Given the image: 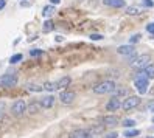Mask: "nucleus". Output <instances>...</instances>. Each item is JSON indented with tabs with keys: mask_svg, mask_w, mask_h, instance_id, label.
I'll return each instance as SVG.
<instances>
[{
	"mask_svg": "<svg viewBox=\"0 0 154 138\" xmlns=\"http://www.w3.org/2000/svg\"><path fill=\"white\" fill-rule=\"evenodd\" d=\"M51 30H53V22H51V20H45V22H44V31L48 33V31H51Z\"/></svg>",
	"mask_w": 154,
	"mask_h": 138,
	"instance_id": "4be33fe9",
	"label": "nucleus"
},
{
	"mask_svg": "<svg viewBox=\"0 0 154 138\" xmlns=\"http://www.w3.org/2000/svg\"><path fill=\"white\" fill-rule=\"evenodd\" d=\"M128 92H126V88H114V96H117V98H120V96H125Z\"/></svg>",
	"mask_w": 154,
	"mask_h": 138,
	"instance_id": "412c9836",
	"label": "nucleus"
},
{
	"mask_svg": "<svg viewBox=\"0 0 154 138\" xmlns=\"http://www.w3.org/2000/svg\"><path fill=\"white\" fill-rule=\"evenodd\" d=\"M120 107H122V103H120V99L117 98V96L111 98V101L106 104V109H107V110H111V112H114V110H119Z\"/></svg>",
	"mask_w": 154,
	"mask_h": 138,
	"instance_id": "6e6552de",
	"label": "nucleus"
},
{
	"mask_svg": "<svg viewBox=\"0 0 154 138\" xmlns=\"http://www.w3.org/2000/svg\"><path fill=\"white\" fill-rule=\"evenodd\" d=\"M90 39H92V40H101L103 36L101 34H90Z\"/></svg>",
	"mask_w": 154,
	"mask_h": 138,
	"instance_id": "cd10ccee",
	"label": "nucleus"
},
{
	"mask_svg": "<svg viewBox=\"0 0 154 138\" xmlns=\"http://www.w3.org/2000/svg\"><path fill=\"white\" fill-rule=\"evenodd\" d=\"M115 87H117V86H115L114 81H103V82H100V84H97V86L94 87V93H97V95L112 93Z\"/></svg>",
	"mask_w": 154,
	"mask_h": 138,
	"instance_id": "f03ea898",
	"label": "nucleus"
},
{
	"mask_svg": "<svg viewBox=\"0 0 154 138\" xmlns=\"http://www.w3.org/2000/svg\"><path fill=\"white\" fill-rule=\"evenodd\" d=\"M3 112H5V103H3V101H0V118L3 116Z\"/></svg>",
	"mask_w": 154,
	"mask_h": 138,
	"instance_id": "c756f323",
	"label": "nucleus"
},
{
	"mask_svg": "<svg viewBox=\"0 0 154 138\" xmlns=\"http://www.w3.org/2000/svg\"><path fill=\"white\" fill-rule=\"evenodd\" d=\"M117 51H119L120 54H125V56H129V54H132L135 51V48L132 47V44H131V45H122V47L117 48Z\"/></svg>",
	"mask_w": 154,
	"mask_h": 138,
	"instance_id": "9d476101",
	"label": "nucleus"
},
{
	"mask_svg": "<svg viewBox=\"0 0 154 138\" xmlns=\"http://www.w3.org/2000/svg\"><path fill=\"white\" fill-rule=\"evenodd\" d=\"M19 61H22V54H14V56H11V59H10L11 64H17Z\"/></svg>",
	"mask_w": 154,
	"mask_h": 138,
	"instance_id": "b1692460",
	"label": "nucleus"
},
{
	"mask_svg": "<svg viewBox=\"0 0 154 138\" xmlns=\"http://www.w3.org/2000/svg\"><path fill=\"white\" fill-rule=\"evenodd\" d=\"M152 123H154V118H152Z\"/></svg>",
	"mask_w": 154,
	"mask_h": 138,
	"instance_id": "c9c22d12",
	"label": "nucleus"
},
{
	"mask_svg": "<svg viewBox=\"0 0 154 138\" xmlns=\"http://www.w3.org/2000/svg\"><path fill=\"white\" fill-rule=\"evenodd\" d=\"M126 138H135L139 135V130H135V129H132V130H126L125 134H123Z\"/></svg>",
	"mask_w": 154,
	"mask_h": 138,
	"instance_id": "aec40b11",
	"label": "nucleus"
},
{
	"mask_svg": "<svg viewBox=\"0 0 154 138\" xmlns=\"http://www.w3.org/2000/svg\"><path fill=\"white\" fill-rule=\"evenodd\" d=\"M17 84V76L16 75H3L0 78V86L2 87H14Z\"/></svg>",
	"mask_w": 154,
	"mask_h": 138,
	"instance_id": "39448f33",
	"label": "nucleus"
},
{
	"mask_svg": "<svg viewBox=\"0 0 154 138\" xmlns=\"http://www.w3.org/2000/svg\"><path fill=\"white\" fill-rule=\"evenodd\" d=\"M117 136H119V134H117V132H111V134L104 135V138H117Z\"/></svg>",
	"mask_w": 154,
	"mask_h": 138,
	"instance_id": "2f4dec72",
	"label": "nucleus"
},
{
	"mask_svg": "<svg viewBox=\"0 0 154 138\" xmlns=\"http://www.w3.org/2000/svg\"><path fill=\"white\" fill-rule=\"evenodd\" d=\"M140 104V98H137V96H129V98H126L123 103H122V107L125 109V110H131V109H134V107H137Z\"/></svg>",
	"mask_w": 154,
	"mask_h": 138,
	"instance_id": "423d86ee",
	"label": "nucleus"
},
{
	"mask_svg": "<svg viewBox=\"0 0 154 138\" xmlns=\"http://www.w3.org/2000/svg\"><path fill=\"white\" fill-rule=\"evenodd\" d=\"M139 40H140V34H134L132 38L129 39V44H137Z\"/></svg>",
	"mask_w": 154,
	"mask_h": 138,
	"instance_id": "bb28decb",
	"label": "nucleus"
},
{
	"mask_svg": "<svg viewBox=\"0 0 154 138\" xmlns=\"http://www.w3.org/2000/svg\"><path fill=\"white\" fill-rule=\"evenodd\" d=\"M134 86H135V88H137V92H139L140 95L146 93L149 82H148V78H146V75H145L143 71H142V73H139V75L135 76V79H134Z\"/></svg>",
	"mask_w": 154,
	"mask_h": 138,
	"instance_id": "f257e3e1",
	"label": "nucleus"
},
{
	"mask_svg": "<svg viewBox=\"0 0 154 138\" xmlns=\"http://www.w3.org/2000/svg\"><path fill=\"white\" fill-rule=\"evenodd\" d=\"M103 3L106 6H112V8H123L126 5L125 0H103Z\"/></svg>",
	"mask_w": 154,
	"mask_h": 138,
	"instance_id": "9b49d317",
	"label": "nucleus"
},
{
	"mask_svg": "<svg viewBox=\"0 0 154 138\" xmlns=\"http://www.w3.org/2000/svg\"><path fill=\"white\" fill-rule=\"evenodd\" d=\"M149 61H151L149 54H142V56H137V58L131 62V67L135 68V70H143V68L149 64Z\"/></svg>",
	"mask_w": 154,
	"mask_h": 138,
	"instance_id": "7ed1b4c3",
	"label": "nucleus"
},
{
	"mask_svg": "<svg viewBox=\"0 0 154 138\" xmlns=\"http://www.w3.org/2000/svg\"><path fill=\"white\" fill-rule=\"evenodd\" d=\"M11 112H13V115L14 116H22L25 112H26V104H25V101L23 99H17L16 103L13 104V107H11Z\"/></svg>",
	"mask_w": 154,
	"mask_h": 138,
	"instance_id": "20e7f679",
	"label": "nucleus"
},
{
	"mask_svg": "<svg viewBox=\"0 0 154 138\" xmlns=\"http://www.w3.org/2000/svg\"><path fill=\"white\" fill-rule=\"evenodd\" d=\"M142 5H143V6H146V8H149V6H152V0H143Z\"/></svg>",
	"mask_w": 154,
	"mask_h": 138,
	"instance_id": "7c9ffc66",
	"label": "nucleus"
},
{
	"mask_svg": "<svg viewBox=\"0 0 154 138\" xmlns=\"http://www.w3.org/2000/svg\"><path fill=\"white\" fill-rule=\"evenodd\" d=\"M146 30H148V33H151V34L154 36V22H152V23H148V25H146Z\"/></svg>",
	"mask_w": 154,
	"mask_h": 138,
	"instance_id": "c85d7f7f",
	"label": "nucleus"
},
{
	"mask_svg": "<svg viewBox=\"0 0 154 138\" xmlns=\"http://www.w3.org/2000/svg\"><path fill=\"white\" fill-rule=\"evenodd\" d=\"M148 138H152V136H148Z\"/></svg>",
	"mask_w": 154,
	"mask_h": 138,
	"instance_id": "e433bc0d",
	"label": "nucleus"
},
{
	"mask_svg": "<svg viewBox=\"0 0 154 138\" xmlns=\"http://www.w3.org/2000/svg\"><path fill=\"white\" fill-rule=\"evenodd\" d=\"M5 5H6V0H0V10H3Z\"/></svg>",
	"mask_w": 154,
	"mask_h": 138,
	"instance_id": "72a5a7b5",
	"label": "nucleus"
},
{
	"mask_svg": "<svg viewBox=\"0 0 154 138\" xmlns=\"http://www.w3.org/2000/svg\"><path fill=\"white\" fill-rule=\"evenodd\" d=\"M42 87H44V90H47V92H55V90L58 88V86L53 84V82H45Z\"/></svg>",
	"mask_w": 154,
	"mask_h": 138,
	"instance_id": "a211bd4d",
	"label": "nucleus"
},
{
	"mask_svg": "<svg viewBox=\"0 0 154 138\" xmlns=\"http://www.w3.org/2000/svg\"><path fill=\"white\" fill-rule=\"evenodd\" d=\"M44 87L42 86H36V84H30L28 86V90H31V92H41Z\"/></svg>",
	"mask_w": 154,
	"mask_h": 138,
	"instance_id": "393cba45",
	"label": "nucleus"
},
{
	"mask_svg": "<svg viewBox=\"0 0 154 138\" xmlns=\"http://www.w3.org/2000/svg\"><path fill=\"white\" fill-rule=\"evenodd\" d=\"M39 109H41V103H31L30 106H26V112L34 115V113L39 112Z\"/></svg>",
	"mask_w": 154,
	"mask_h": 138,
	"instance_id": "4468645a",
	"label": "nucleus"
},
{
	"mask_svg": "<svg viewBox=\"0 0 154 138\" xmlns=\"http://www.w3.org/2000/svg\"><path fill=\"white\" fill-rule=\"evenodd\" d=\"M59 2H61V0H50V3H51V5H58Z\"/></svg>",
	"mask_w": 154,
	"mask_h": 138,
	"instance_id": "f704fd0d",
	"label": "nucleus"
},
{
	"mask_svg": "<svg viewBox=\"0 0 154 138\" xmlns=\"http://www.w3.org/2000/svg\"><path fill=\"white\" fill-rule=\"evenodd\" d=\"M41 54H42L41 50H31V51H30V56H31V58H38V56H41Z\"/></svg>",
	"mask_w": 154,
	"mask_h": 138,
	"instance_id": "a878e982",
	"label": "nucleus"
},
{
	"mask_svg": "<svg viewBox=\"0 0 154 138\" xmlns=\"http://www.w3.org/2000/svg\"><path fill=\"white\" fill-rule=\"evenodd\" d=\"M75 93L73 92H69V90H64V92H61V95H59V101L62 104H72L75 101Z\"/></svg>",
	"mask_w": 154,
	"mask_h": 138,
	"instance_id": "0eeeda50",
	"label": "nucleus"
},
{
	"mask_svg": "<svg viewBox=\"0 0 154 138\" xmlns=\"http://www.w3.org/2000/svg\"><path fill=\"white\" fill-rule=\"evenodd\" d=\"M142 11L139 10V8H135V6H129L128 10H126V14H129V16H137V14H140Z\"/></svg>",
	"mask_w": 154,
	"mask_h": 138,
	"instance_id": "6ab92c4d",
	"label": "nucleus"
},
{
	"mask_svg": "<svg viewBox=\"0 0 154 138\" xmlns=\"http://www.w3.org/2000/svg\"><path fill=\"white\" fill-rule=\"evenodd\" d=\"M70 84V78L69 76H64V78H62V79H59V82H58V88H66L67 86Z\"/></svg>",
	"mask_w": 154,
	"mask_h": 138,
	"instance_id": "f3484780",
	"label": "nucleus"
},
{
	"mask_svg": "<svg viewBox=\"0 0 154 138\" xmlns=\"http://www.w3.org/2000/svg\"><path fill=\"white\" fill-rule=\"evenodd\" d=\"M146 109H148V110H151V112H154V101H149L148 106H146Z\"/></svg>",
	"mask_w": 154,
	"mask_h": 138,
	"instance_id": "473e14b6",
	"label": "nucleus"
},
{
	"mask_svg": "<svg viewBox=\"0 0 154 138\" xmlns=\"http://www.w3.org/2000/svg\"><path fill=\"white\" fill-rule=\"evenodd\" d=\"M143 73L146 75L148 79H154V64H148V65L143 68Z\"/></svg>",
	"mask_w": 154,
	"mask_h": 138,
	"instance_id": "ddd939ff",
	"label": "nucleus"
},
{
	"mask_svg": "<svg viewBox=\"0 0 154 138\" xmlns=\"http://www.w3.org/2000/svg\"><path fill=\"white\" fill-rule=\"evenodd\" d=\"M117 123H119L117 116L109 115V116H104V118H103V124H104V126H115Z\"/></svg>",
	"mask_w": 154,
	"mask_h": 138,
	"instance_id": "2eb2a0df",
	"label": "nucleus"
},
{
	"mask_svg": "<svg viewBox=\"0 0 154 138\" xmlns=\"http://www.w3.org/2000/svg\"><path fill=\"white\" fill-rule=\"evenodd\" d=\"M53 13H55V5H48V6H45L42 10V16L44 17H50V16H53Z\"/></svg>",
	"mask_w": 154,
	"mask_h": 138,
	"instance_id": "dca6fc26",
	"label": "nucleus"
},
{
	"mask_svg": "<svg viewBox=\"0 0 154 138\" xmlns=\"http://www.w3.org/2000/svg\"><path fill=\"white\" fill-rule=\"evenodd\" d=\"M69 138H92V135H90L87 130H73Z\"/></svg>",
	"mask_w": 154,
	"mask_h": 138,
	"instance_id": "f8f14e48",
	"label": "nucleus"
},
{
	"mask_svg": "<svg viewBox=\"0 0 154 138\" xmlns=\"http://www.w3.org/2000/svg\"><path fill=\"white\" fill-rule=\"evenodd\" d=\"M55 106V96L53 95H48V96H44L42 101H41V107L44 109H51Z\"/></svg>",
	"mask_w": 154,
	"mask_h": 138,
	"instance_id": "1a4fd4ad",
	"label": "nucleus"
},
{
	"mask_svg": "<svg viewBox=\"0 0 154 138\" xmlns=\"http://www.w3.org/2000/svg\"><path fill=\"white\" fill-rule=\"evenodd\" d=\"M122 124H123V127L128 129V127H134L135 126V121H134V119H125Z\"/></svg>",
	"mask_w": 154,
	"mask_h": 138,
	"instance_id": "5701e85b",
	"label": "nucleus"
}]
</instances>
